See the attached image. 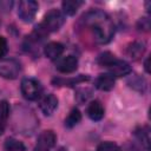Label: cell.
I'll use <instances>...</instances> for the list:
<instances>
[{"label":"cell","mask_w":151,"mask_h":151,"mask_svg":"<svg viewBox=\"0 0 151 151\" xmlns=\"http://www.w3.org/2000/svg\"><path fill=\"white\" fill-rule=\"evenodd\" d=\"M81 21L98 44H107L114 34L113 22L110 17L101 11H90L85 13L81 17Z\"/></svg>","instance_id":"obj_1"},{"label":"cell","mask_w":151,"mask_h":151,"mask_svg":"<svg viewBox=\"0 0 151 151\" xmlns=\"http://www.w3.org/2000/svg\"><path fill=\"white\" fill-rule=\"evenodd\" d=\"M97 61L99 65L107 67L110 70V74L113 77H124L131 73V66L126 61L116 58V55L111 52H104L99 54Z\"/></svg>","instance_id":"obj_2"},{"label":"cell","mask_w":151,"mask_h":151,"mask_svg":"<svg viewBox=\"0 0 151 151\" xmlns=\"http://www.w3.org/2000/svg\"><path fill=\"white\" fill-rule=\"evenodd\" d=\"M65 22V18L63 15V13L57 9V8H52L51 11H48L45 17L42 22L37 26L44 34H47L50 32H57L61 28V26Z\"/></svg>","instance_id":"obj_3"},{"label":"cell","mask_w":151,"mask_h":151,"mask_svg":"<svg viewBox=\"0 0 151 151\" xmlns=\"http://www.w3.org/2000/svg\"><path fill=\"white\" fill-rule=\"evenodd\" d=\"M42 92L41 84L34 78H25L21 81V93L27 100H37Z\"/></svg>","instance_id":"obj_4"},{"label":"cell","mask_w":151,"mask_h":151,"mask_svg":"<svg viewBox=\"0 0 151 151\" xmlns=\"http://www.w3.org/2000/svg\"><path fill=\"white\" fill-rule=\"evenodd\" d=\"M39 5L34 0H22L18 5V17L24 22H31L35 18Z\"/></svg>","instance_id":"obj_5"},{"label":"cell","mask_w":151,"mask_h":151,"mask_svg":"<svg viewBox=\"0 0 151 151\" xmlns=\"http://www.w3.org/2000/svg\"><path fill=\"white\" fill-rule=\"evenodd\" d=\"M21 71L20 63L15 59H0V77L5 79H15Z\"/></svg>","instance_id":"obj_6"},{"label":"cell","mask_w":151,"mask_h":151,"mask_svg":"<svg viewBox=\"0 0 151 151\" xmlns=\"http://www.w3.org/2000/svg\"><path fill=\"white\" fill-rule=\"evenodd\" d=\"M55 142H57V136H55V133H54L52 130H46V131H44L42 133H40V136L38 137L35 149L50 151V149L55 145Z\"/></svg>","instance_id":"obj_7"},{"label":"cell","mask_w":151,"mask_h":151,"mask_svg":"<svg viewBox=\"0 0 151 151\" xmlns=\"http://www.w3.org/2000/svg\"><path fill=\"white\" fill-rule=\"evenodd\" d=\"M39 107H40V110L42 111L44 114L51 116L55 111V109L58 107V99H57V97L54 94H52V93L44 96L40 99V101H39Z\"/></svg>","instance_id":"obj_8"},{"label":"cell","mask_w":151,"mask_h":151,"mask_svg":"<svg viewBox=\"0 0 151 151\" xmlns=\"http://www.w3.org/2000/svg\"><path fill=\"white\" fill-rule=\"evenodd\" d=\"M55 68L61 73H72L78 68V59L74 55H67L57 63Z\"/></svg>","instance_id":"obj_9"},{"label":"cell","mask_w":151,"mask_h":151,"mask_svg":"<svg viewBox=\"0 0 151 151\" xmlns=\"http://www.w3.org/2000/svg\"><path fill=\"white\" fill-rule=\"evenodd\" d=\"M114 77L110 73H101L94 80V86L101 91H111L114 87Z\"/></svg>","instance_id":"obj_10"},{"label":"cell","mask_w":151,"mask_h":151,"mask_svg":"<svg viewBox=\"0 0 151 151\" xmlns=\"http://www.w3.org/2000/svg\"><path fill=\"white\" fill-rule=\"evenodd\" d=\"M86 113H87L90 119H92L94 122H98V120L103 119L105 110H104L103 104L99 100H93L88 104V106L86 109Z\"/></svg>","instance_id":"obj_11"},{"label":"cell","mask_w":151,"mask_h":151,"mask_svg":"<svg viewBox=\"0 0 151 151\" xmlns=\"http://www.w3.org/2000/svg\"><path fill=\"white\" fill-rule=\"evenodd\" d=\"M144 53H145V44L143 41H133L129 44L126 47V54L132 60L140 59Z\"/></svg>","instance_id":"obj_12"},{"label":"cell","mask_w":151,"mask_h":151,"mask_svg":"<svg viewBox=\"0 0 151 151\" xmlns=\"http://www.w3.org/2000/svg\"><path fill=\"white\" fill-rule=\"evenodd\" d=\"M64 50L65 48H64V45L63 44L57 42V41H51V42H48L45 46L44 53L50 59H57V58H59L63 54Z\"/></svg>","instance_id":"obj_13"},{"label":"cell","mask_w":151,"mask_h":151,"mask_svg":"<svg viewBox=\"0 0 151 151\" xmlns=\"http://www.w3.org/2000/svg\"><path fill=\"white\" fill-rule=\"evenodd\" d=\"M88 79H90L88 76L80 74V76H77V77H73V78H68V79H65V78H54L52 80V83L55 86H73L76 84H79V83H83V81H87Z\"/></svg>","instance_id":"obj_14"},{"label":"cell","mask_w":151,"mask_h":151,"mask_svg":"<svg viewBox=\"0 0 151 151\" xmlns=\"http://www.w3.org/2000/svg\"><path fill=\"white\" fill-rule=\"evenodd\" d=\"M127 84H129L130 87H132L133 90H136V91H138L140 93H144L145 90H146V80L139 74L131 76L127 79Z\"/></svg>","instance_id":"obj_15"},{"label":"cell","mask_w":151,"mask_h":151,"mask_svg":"<svg viewBox=\"0 0 151 151\" xmlns=\"http://www.w3.org/2000/svg\"><path fill=\"white\" fill-rule=\"evenodd\" d=\"M83 5H84V1H80V0H65L61 2L63 11L67 15H74Z\"/></svg>","instance_id":"obj_16"},{"label":"cell","mask_w":151,"mask_h":151,"mask_svg":"<svg viewBox=\"0 0 151 151\" xmlns=\"http://www.w3.org/2000/svg\"><path fill=\"white\" fill-rule=\"evenodd\" d=\"M81 120V113L78 109H72L68 113V116L66 117L65 119V126L68 127V129H72L77 124H79V122Z\"/></svg>","instance_id":"obj_17"},{"label":"cell","mask_w":151,"mask_h":151,"mask_svg":"<svg viewBox=\"0 0 151 151\" xmlns=\"http://www.w3.org/2000/svg\"><path fill=\"white\" fill-rule=\"evenodd\" d=\"M26 147L22 144V142L9 137L5 140V151H25Z\"/></svg>","instance_id":"obj_18"},{"label":"cell","mask_w":151,"mask_h":151,"mask_svg":"<svg viewBox=\"0 0 151 151\" xmlns=\"http://www.w3.org/2000/svg\"><path fill=\"white\" fill-rule=\"evenodd\" d=\"M136 137L140 140V143L149 150V144H150V132H149V127L147 126H143L139 127L138 130L134 131Z\"/></svg>","instance_id":"obj_19"},{"label":"cell","mask_w":151,"mask_h":151,"mask_svg":"<svg viewBox=\"0 0 151 151\" xmlns=\"http://www.w3.org/2000/svg\"><path fill=\"white\" fill-rule=\"evenodd\" d=\"M9 116V104L6 100L0 101V124H4V122Z\"/></svg>","instance_id":"obj_20"},{"label":"cell","mask_w":151,"mask_h":151,"mask_svg":"<svg viewBox=\"0 0 151 151\" xmlns=\"http://www.w3.org/2000/svg\"><path fill=\"white\" fill-rule=\"evenodd\" d=\"M91 94H92L91 90H88V88H79L77 91L76 99H77L78 103H85L91 97Z\"/></svg>","instance_id":"obj_21"},{"label":"cell","mask_w":151,"mask_h":151,"mask_svg":"<svg viewBox=\"0 0 151 151\" xmlns=\"http://www.w3.org/2000/svg\"><path fill=\"white\" fill-rule=\"evenodd\" d=\"M97 151H119V146L113 142H103L98 145Z\"/></svg>","instance_id":"obj_22"},{"label":"cell","mask_w":151,"mask_h":151,"mask_svg":"<svg viewBox=\"0 0 151 151\" xmlns=\"http://www.w3.org/2000/svg\"><path fill=\"white\" fill-rule=\"evenodd\" d=\"M8 52V45H7V40L5 37L0 35V59H4V57L7 54Z\"/></svg>","instance_id":"obj_23"},{"label":"cell","mask_w":151,"mask_h":151,"mask_svg":"<svg viewBox=\"0 0 151 151\" xmlns=\"http://www.w3.org/2000/svg\"><path fill=\"white\" fill-rule=\"evenodd\" d=\"M138 28L143 31H149L150 29V20L147 18H140L138 21Z\"/></svg>","instance_id":"obj_24"},{"label":"cell","mask_w":151,"mask_h":151,"mask_svg":"<svg viewBox=\"0 0 151 151\" xmlns=\"http://www.w3.org/2000/svg\"><path fill=\"white\" fill-rule=\"evenodd\" d=\"M149 58H146V60H145V63H144V68H145V71L146 72H149Z\"/></svg>","instance_id":"obj_25"},{"label":"cell","mask_w":151,"mask_h":151,"mask_svg":"<svg viewBox=\"0 0 151 151\" xmlns=\"http://www.w3.org/2000/svg\"><path fill=\"white\" fill-rule=\"evenodd\" d=\"M34 151H46V150H38V149H34Z\"/></svg>","instance_id":"obj_26"}]
</instances>
